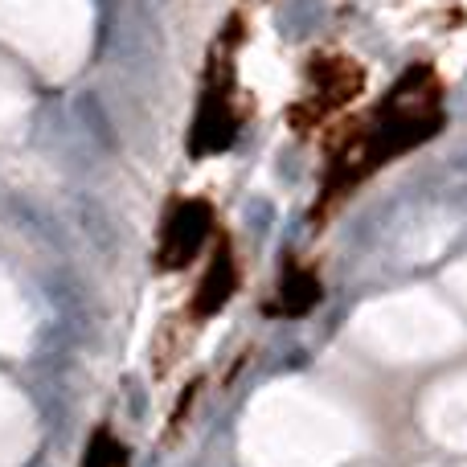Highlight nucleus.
<instances>
[{
  "label": "nucleus",
  "instance_id": "obj_1",
  "mask_svg": "<svg viewBox=\"0 0 467 467\" xmlns=\"http://www.w3.org/2000/svg\"><path fill=\"white\" fill-rule=\"evenodd\" d=\"M443 123V107H439V82L427 70H410L389 99L365 123H357L345 136V144L332 152L328 169V193H345L361 177H369L378 164L402 156L406 148L431 140Z\"/></svg>",
  "mask_w": 467,
  "mask_h": 467
},
{
  "label": "nucleus",
  "instance_id": "obj_2",
  "mask_svg": "<svg viewBox=\"0 0 467 467\" xmlns=\"http://www.w3.org/2000/svg\"><path fill=\"white\" fill-rule=\"evenodd\" d=\"M210 205L205 202H181L164 222V242H161V266H185L189 258L202 250L210 238Z\"/></svg>",
  "mask_w": 467,
  "mask_h": 467
},
{
  "label": "nucleus",
  "instance_id": "obj_3",
  "mask_svg": "<svg viewBox=\"0 0 467 467\" xmlns=\"http://www.w3.org/2000/svg\"><path fill=\"white\" fill-rule=\"evenodd\" d=\"M234 287H238V271H234L230 250H222L218 263H213V266H210V275L202 279V291H197V299H193V312H197V316L218 312V307L234 296Z\"/></svg>",
  "mask_w": 467,
  "mask_h": 467
},
{
  "label": "nucleus",
  "instance_id": "obj_4",
  "mask_svg": "<svg viewBox=\"0 0 467 467\" xmlns=\"http://www.w3.org/2000/svg\"><path fill=\"white\" fill-rule=\"evenodd\" d=\"M316 299H320V283H316V275H291V279L279 283V307L287 316H304Z\"/></svg>",
  "mask_w": 467,
  "mask_h": 467
},
{
  "label": "nucleus",
  "instance_id": "obj_5",
  "mask_svg": "<svg viewBox=\"0 0 467 467\" xmlns=\"http://www.w3.org/2000/svg\"><path fill=\"white\" fill-rule=\"evenodd\" d=\"M82 467H123V447L115 443L107 431H99L95 443H90L87 460H82Z\"/></svg>",
  "mask_w": 467,
  "mask_h": 467
}]
</instances>
